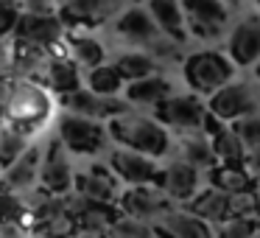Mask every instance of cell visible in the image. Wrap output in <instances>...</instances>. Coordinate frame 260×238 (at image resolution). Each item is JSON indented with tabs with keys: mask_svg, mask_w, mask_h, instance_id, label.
<instances>
[{
	"mask_svg": "<svg viewBox=\"0 0 260 238\" xmlns=\"http://www.w3.org/2000/svg\"><path fill=\"white\" fill-rule=\"evenodd\" d=\"M118 219H120L118 204L90 202L84 213L76 219V224H79V230H90V232H104V235H109V230H112V224Z\"/></svg>",
	"mask_w": 260,
	"mask_h": 238,
	"instance_id": "28",
	"label": "cell"
},
{
	"mask_svg": "<svg viewBox=\"0 0 260 238\" xmlns=\"http://www.w3.org/2000/svg\"><path fill=\"white\" fill-rule=\"evenodd\" d=\"M73 238H109V235H104V232H90V230H79Z\"/></svg>",
	"mask_w": 260,
	"mask_h": 238,
	"instance_id": "45",
	"label": "cell"
},
{
	"mask_svg": "<svg viewBox=\"0 0 260 238\" xmlns=\"http://www.w3.org/2000/svg\"><path fill=\"white\" fill-rule=\"evenodd\" d=\"M254 76H257V79H260V62L254 65Z\"/></svg>",
	"mask_w": 260,
	"mask_h": 238,
	"instance_id": "48",
	"label": "cell"
},
{
	"mask_svg": "<svg viewBox=\"0 0 260 238\" xmlns=\"http://www.w3.org/2000/svg\"><path fill=\"white\" fill-rule=\"evenodd\" d=\"M126 0H64L59 20L64 28H92L123 9Z\"/></svg>",
	"mask_w": 260,
	"mask_h": 238,
	"instance_id": "12",
	"label": "cell"
},
{
	"mask_svg": "<svg viewBox=\"0 0 260 238\" xmlns=\"http://www.w3.org/2000/svg\"><path fill=\"white\" fill-rule=\"evenodd\" d=\"M62 101V107L68 109V112L73 115H81V118H90V121H101V124H107V121L118 118V115L129 112L132 104L129 101H120L118 96H95L92 90H87V87H81V90L70 93V96L59 98Z\"/></svg>",
	"mask_w": 260,
	"mask_h": 238,
	"instance_id": "11",
	"label": "cell"
},
{
	"mask_svg": "<svg viewBox=\"0 0 260 238\" xmlns=\"http://www.w3.org/2000/svg\"><path fill=\"white\" fill-rule=\"evenodd\" d=\"M230 59L238 68H249V65L260 62V14H249L232 28L230 34Z\"/></svg>",
	"mask_w": 260,
	"mask_h": 238,
	"instance_id": "16",
	"label": "cell"
},
{
	"mask_svg": "<svg viewBox=\"0 0 260 238\" xmlns=\"http://www.w3.org/2000/svg\"><path fill=\"white\" fill-rule=\"evenodd\" d=\"M40 163H42V148L28 146V152L20 154L9 168L0 171V188H6L12 193H25L37 185L40 180Z\"/></svg>",
	"mask_w": 260,
	"mask_h": 238,
	"instance_id": "18",
	"label": "cell"
},
{
	"mask_svg": "<svg viewBox=\"0 0 260 238\" xmlns=\"http://www.w3.org/2000/svg\"><path fill=\"white\" fill-rule=\"evenodd\" d=\"M73 191L81 193L90 202H104V204H118V176L112 174L109 165H90L73 176Z\"/></svg>",
	"mask_w": 260,
	"mask_h": 238,
	"instance_id": "15",
	"label": "cell"
},
{
	"mask_svg": "<svg viewBox=\"0 0 260 238\" xmlns=\"http://www.w3.org/2000/svg\"><path fill=\"white\" fill-rule=\"evenodd\" d=\"M56 137L70 154H98L101 148H107L109 132L101 121H90L81 115L64 112L56 121Z\"/></svg>",
	"mask_w": 260,
	"mask_h": 238,
	"instance_id": "4",
	"label": "cell"
},
{
	"mask_svg": "<svg viewBox=\"0 0 260 238\" xmlns=\"http://www.w3.org/2000/svg\"><path fill=\"white\" fill-rule=\"evenodd\" d=\"M185 81L196 96H213L224 84H230L235 76V65L230 56L218 51H199L185 59Z\"/></svg>",
	"mask_w": 260,
	"mask_h": 238,
	"instance_id": "3",
	"label": "cell"
},
{
	"mask_svg": "<svg viewBox=\"0 0 260 238\" xmlns=\"http://www.w3.org/2000/svg\"><path fill=\"white\" fill-rule=\"evenodd\" d=\"M6 219H20L28 224V204H25L23 193H12L6 188H0V221Z\"/></svg>",
	"mask_w": 260,
	"mask_h": 238,
	"instance_id": "36",
	"label": "cell"
},
{
	"mask_svg": "<svg viewBox=\"0 0 260 238\" xmlns=\"http://www.w3.org/2000/svg\"><path fill=\"white\" fill-rule=\"evenodd\" d=\"M64 25L59 14H20L17 28H14L12 40L23 42V45L40 48L45 53H56L59 45L64 42Z\"/></svg>",
	"mask_w": 260,
	"mask_h": 238,
	"instance_id": "8",
	"label": "cell"
},
{
	"mask_svg": "<svg viewBox=\"0 0 260 238\" xmlns=\"http://www.w3.org/2000/svg\"><path fill=\"white\" fill-rule=\"evenodd\" d=\"M210 185H213L215 191L232 196V193L249 191V188L254 185V180L246 171V165H226L224 163V165H213V168H210Z\"/></svg>",
	"mask_w": 260,
	"mask_h": 238,
	"instance_id": "25",
	"label": "cell"
},
{
	"mask_svg": "<svg viewBox=\"0 0 260 238\" xmlns=\"http://www.w3.org/2000/svg\"><path fill=\"white\" fill-rule=\"evenodd\" d=\"M232 129H235L238 137L243 140L246 152L249 148H260V112H252V115H246V118L235 121Z\"/></svg>",
	"mask_w": 260,
	"mask_h": 238,
	"instance_id": "37",
	"label": "cell"
},
{
	"mask_svg": "<svg viewBox=\"0 0 260 238\" xmlns=\"http://www.w3.org/2000/svg\"><path fill=\"white\" fill-rule=\"evenodd\" d=\"M107 132L115 143H120L123 148L132 152L148 154V157H162L171 148V135L157 118H148V115H137V112H123L118 118L107 121Z\"/></svg>",
	"mask_w": 260,
	"mask_h": 238,
	"instance_id": "2",
	"label": "cell"
},
{
	"mask_svg": "<svg viewBox=\"0 0 260 238\" xmlns=\"http://www.w3.org/2000/svg\"><path fill=\"white\" fill-rule=\"evenodd\" d=\"M257 232H260V224H257Z\"/></svg>",
	"mask_w": 260,
	"mask_h": 238,
	"instance_id": "52",
	"label": "cell"
},
{
	"mask_svg": "<svg viewBox=\"0 0 260 238\" xmlns=\"http://www.w3.org/2000/svg\"><path fill=\"white\" fill-rule=\"evenodd\" d=\"M31 238H40V235H31Z\"/></svg>",
	"mask_w": 260,
	"mask_h": 238,
	"instance_id": "51",
	"label": "cell"
},
{
	"mask_svg": "<svg viewBox=\"0 0 260 238\" xmlns=\"http://www.w3.org/2000/svg\"><path fill=\"white\" fill-rule=\"evenodd\" d=\"M64 45H68V56L73 59L79 68L92 70V68H98V65H104V59H107V51H104V45L95 37L76 34V37H68Z\"/></svg>",
	"mask_w": 260,
	"mask_h": 238,
	"instance_id": "27",
	"label": "cell"
},
{
	"mask_svg": "<svg viewBox=\"0 0 260 238\" xmlns=\"http://www.w3.org/2000/svg\"><path fill=\"white\" fill-rule=\"evenodd\" d=\"M260 221L252 219H241V216H226L221 224H215L213 238H249L252 232H257Z\"/></svg>",
	"mask_w": 260,
	"mask_h": 238,
	"instance_id": "35",
	"label": "cell"
},
{
	"mask_svg": "<svg viewBox=\"0 0 260 238\" xmlns=\"http://www.w3.org/2000/svg\"><path fill=\"white\" fill-rule=\"evenodd\" d=\"M20 12L25 14H59L56 0H23L20 3Z\"/></svg>",
	"mask_w": 260,
	"mask_h": 238,
	"instance_id": "42",
	"label": "cell"
},
{
	"mask_svg": "<svg viewBox=\"0 0 260 238\" xmlns=\"http://www.w3.org/2000/svg\"><path fill=\"white\" fill-rule=\"evenodd\" d=\"M157 185L165 191V196L171 202H179L187 204L193 196H196V188H199V168L187 165L185 160H176V163L165 165L157 176Z\"/></svg>",
	"mask_w": 260,
	"mask_h": 238,
	"instance_id": "17",
	"label": "cell"
},
{
	"mask_svg": "<svg viewBox=\"0 0 260 238\" xmlns=\"http://www.w3.org/2000/svg\"><path fill=\"white\" fill-rule=\"evenodd\" d=\"M185 12L187 34L196 40H218L224 37V28L230 23V6L224 0H179Z\"/></svg>",
	"mask_w": 260,
	"mask_h": 238,
	"instance_id": "7",
	"label": "cell"
},
{
	"mask_svg": "<svg viewBox=\"0 0 260 238\" xmlns=\"http://www.w3.org/2000/svg\"><path fill=\"white\" fill-rule=\"evenodd\" d=\"M252 180H254V185H257V193H260V171H257V174H252Z\"/></svg>",
	"mask_w": 260,
	"mask_h": 238,
	"instance_id": "46",
	"label": "cell"
},
{
	"mask_svg": "<svg viewBox=\"0 0 260 238\" xmlns=\"http://www.w3.org/2000/svg\"><path fill=\"white\" fill-rule=\"evenodd\" d=\"M182 160L193 168L204 171V168H213L215 165V152L210 146V137L207 135H187L182 137Z\"/></svg>",
	"mask_w": 260,
	"mask_h": 238,
	"instance_id": "29",
	"label": "cell"
},
{
	"mask_svg": "<svg viewBox=\"0 0 260 238\" xmlns=\"http://www.w3.org/2000/svg\"><path fill=\"white\" fill-rule=\"evenodd\" d=\"M37 81L45 84L48 90H51V96L64 98V96H70V93L81 90V81L84 79H81V68L68 56V53H51L45 68L37 76Z\"/></svg>",
	"mask_w": 260,
	"mask_h": 238,
	"instance_id": "14",
	"label": "cell"
},
{
	"mask_svg": "<svg viewBox=\"0 0 260 238\" xmlns=\"http://www.w3.org/2000/svg\"><path fill=\"white\" fill-rule=\"evenodd\" d=\"M210 146H213V152H215V160H221V163H226V165H243V160H246V146H243V140L238 137V132L226 124L221 126L215 135H210Z\"/></svg>",
	"mask_w": 260,
	"mask_h": 238,
	"instance_id": "26",
	"label": "cell"
},
{
	"mask_svg": "<svg viewBox=\"0 0 260 238\" xmlns=\"http://www.w3.org/2000/svg\"><path fill=\"white\" fill-rule=\"evenodd\" d=\"M243 165H246L249 174H257V171H260V148H249V152H246V160H243Z\"/></svg>",
	"mask_w": 260,
	"mask_h": 238,
	"instance_id": "43",
	"label": "cell"
},
{
	"mask_svg": "<svg viewBox=\"0 0 260 238\" xmlns=\"http://www.w3.org/2000/svg\"><path fill=\"white\" fill-rule=\"evenodd\" d=\"M20 14H23L20 12V3H14V0H0V40H12Z\"/></svg>",
	"mask_w": 260,
	"mask_h": 238,
	"instance_id": "39",
	"label": "cell"
},
{
	"mask_svg": "<svg viewBox=\"0 0 260 238\" xmlns=\"http://www.w3.org/2000/svg\"><path fill=\"white\" fill-rule=\"evenodd\" d=\"M187 210L196 219H202L204 224H221L230 216V210H226V193L215 191V188H207V191L196 193L187 202Z\"/></svg>",
	"mask_w": 260,
	"mask_h": 238,
	"instance_id": "23",
	"label": "cell"
},
{
	"mask_svg": "<svg viewBox=\"0 0 260 238\" xmlns=\"http://www.w3.org/2000/svg\"><path fill=\"white\" fill-rule=\"evenodd\" d=\"M146 51L151 53L157 62H179V59H182V42L171 40V37H165V34H159L157 40L146 48Z\"/></svg>",
	"mask_w": 260,
	"mask_h": 238,
	"instance_id": "38",
	"label": "cell"
},
{
	"mask_svg": "<svg viewBox=\"0 0 260 238\" xmlns=\"http://www.w3.org/2000/svg\"><path fill=\"white\" fill-rule=\"evenodd\" d=\"M109 168L126 185H157L159 168L154 163V157L140 152H132V148H115L109 154Z\"/></svg>",
	"mask_w": 260,
	"mask_h": 238,
	"instance_id": "13",
	"label": "cell"
},
{
	"mask_svg": "<svg viewBox=\"0 0 260 238\" xmlns=\"http://www.w3.org/2000/svg\"><path fill=\"white\" fill-rule=\"evenodd\" d=\"M174 207L165 191L159 185H132L118 196V210L129 219L146 221V224H157L168 210Z\"/></svg>",
	"mask_w": 260,
	"mask_h": 238,
	"instance_id": "9",
	"label": "cell"
},
{
	"mask_svg": "<svg viewBox=\"0 0 260 238\" xmlns=\"http://www.w3.org/2000/svg\"><path fill=\"white\" fill-rule=\"evenodd\" d=\"M115 70L120 73V79L126 81V84H132V81H140V79H148V76L157 73L159 62L151 56L148 51H129V53H120L118 59H115Z\"/></svg>",
	"mask_w": 260,
	"mask_h": 238,
	"instance_id": "24",
	"label": "cell"
},
{
	"mask_svg": "<svg viewBox=\"0 0 260 238\" xmlns=\"http://www.w3.org/2000/svg\"><path fill=\"white\" fill-rule=\"evenodd\" d=\"M154 118L165 129L187 135H204V118H207V104H202L196 96H171L159 107H154Z\"/></svg>",
	"mask_w": 260,
	"mask_h": 238,
	"instance_id": "6",
	"label": "cell"
},
{
	"mask_svg": "<svg viewBox=\"0 0 260 238\" xmlns=\"http://www.w3.org/2000/svg\"><path fill=\"white\" fill-rule=\"evenodd\" d=\"M53 96L45 84H40L37 79H25V81H17L14 87V96L6 107V115H3V124L9 129L20 132V135L31 137L42 129V126L51 121L53 115Z\"/></svg>",
	"mask_w": 260,
	"mask_h": 238,
	"instance_id": "1",
	"label": "cell"
},
{
	"mask_svg": "<svg viewBox=\"0 0 260 238\" xmlns=\"http://www.w3.org/2000/svg\"><path fill=\"white\" fill-rule=\"evenodd\" d=\"M148 14L165 37H171L176 42L187 40V23L179 0H148Z\"/></svg>",
	"mask_w": 260,
	"mask_h": 238,
	"instance_id": "21",
	"label": "cell"
},
{
	"mask_svg": "<svg viewBox=\"0 0 260 238\" xmlns=\"http://www.w3.org/2000/svg\"><path fill=\"white\" fill-rule=\"evenodd\" d=\"M73 165H70V152L59 143V137H51L45 148H42V163H40V188L53 196H64L73 191Z\"/></svg>",
	"mask_w": 260,
	"mask_h": 238,
	"instance_id": "10",
	"label": "cell"
},
{
	"mask_svg": "<svg viewBox=\"0 0 260 238\" xmlns=\"http://www.w3.org/2000/svg\"><path fill=\"white\" fill-rule=\"evenodd\" d=\"M109 238H159V235L154 230V224H146V221L129 219V216L120 213V219L109 230Z\"/></svg>",
	"mask_w": 260,
	"mask_h": 238,
	"instance_id": "34",
	"label": "cell"
},
{
	"mask_svg": "<svg viewBox=\"0 0 260 238\" xmlns=\"http://www.w3.org/2000/svg\"><path fill=\"white\" fill-rule=\"evenodd\" d=\"M0 238H31V227L20 219L0 221Z\"/></svg>",
	"mask_w": 260,
	"mask_h": 238,
	"instance_id": "40",
	"label": "cell"
},
{
	"mask_svg": "<svg viewBox=\"0 0 260 238\" xmlns=\"http://www.w3.org/2000/svg\"><path fill=\"white\" fill-rule=\"evenodd\" d=\"M207 112L218 118L221 124H230V121L235 124L252 112H260V93L249 81H230L210 96Z\"/></svg>",
	"mask_w": 260,
	"mask_h": 238,
	"instance_id": "5",
	"label": "cell"
},
{
	"mask_svg": "<svg viewBox=\"0 0 260 238\" xmlns=\"http://www.w3.org/2000/svg\"><path fill=\"white\" fill-rule=\"evenodd\" d=\"M31 235H40V238H73L79 232V224H76L73 216L68 213H53L45 216V219H37L31 221Z\"/></svg>",
	"mask_w": 260,
	"mask_h": 238,
	"instance_id": "31",
	"label": "cell"
},
{
	"mask_svg": "<svg viewBox=\"0 0 260 238\" xmlns=\"http://www.w3.org/2000/svg\"><path fill=\"white\" fill-rule=\"evenodd\" d=\"M115 31H118L126 42H132V45H137V48H148L159 34H162V31L157 28V23L151 20L148 9H140V6L126 9L118 17V23H115Z\"/></svg>",
	"mask_w": 260,
	"mask_h": 238,
	"instance_id": "19",
	"label": "cell"
},
{
	"mask_svg": "<svg viewBox=\"0 0 260 238\" xmlns=\"http://www.w3.org/2000/svg\"><path fill=\"white\" fill-rule=\"evenodd\" d=\"M226 210H230V216L260 221V193L252 191V188L241 193H232V196H226Z\"/></svg>",
	"mask_w": 260,
	"mask_h": 238,
	"instance_id": "33",
	"label": "cell"
},
{
	"mask_svg": "<svg viewBox=\"0 0 260 238\" xmlns=\"http://www.w3.org/2000/svg\"><path fill=\"white\" fill-rule=\"evenodd\" d=\"M84 81H87V90H92L95 96H109V98L118 96L126 84V81L120 79V73L115 70V65H107V62L92 68V70H87Z\"/></svg>",
	"mask_w": 260,
	"mask_h": 238,
	"instance_id": "30",
	"label": "cell"
},
{
	"mask_svg": "<svg viewBox=\"0 0 260 238\" xmlns=\"http://www.w3.org/2000/svg\"><path fill=\"white\" fill-rule=\"evenodd\" d=\"M249 238H260V232H252V235H249Z\"/></svg>",
	"mask_w": 260,
	"mask_h": 238,
	"instance_id": "49",
	"label": "cell"
},
{
	"mask_svg": "<svg viewBox=\"0 0 260 238\" xmlns=\"http://www.w3.org/2000/svg\"><path fill=\"white\" fill-rule=\"evenodd\" d=\"M226 6H238V3H241V0H224Z\"/></svg>",
	"mask_w": 260,
	"mask_h": 238,
	"instance_id": "47",
	"label": "cell"
},
{
	"mask_svg": "<svg viewBox=\"0 0 260 238\" xmlns=\"http://www.w3.org/2000/svg\"><path fill=\"white\" fill-rule=\"evenodd\" d=\"M14 87H17V79H14L12 73H3V70H0V118L6 115V107L14 96Z\"/></svg>",
	"mask_w": 260,
	"mask_h": 238,
	"instance_id": "41",
	"label": "cell"
},
{
	"mask_svg": "<svg viewBox=\"0 0 260 238\" xmlns=\"http://www.w3.org/2000/svg\"><path fill=\"white\" fill-rule=\"evenodd\" d=\"M25 152H28V137L14 132V129H9V126H3V129H0V171L9 168V165Z\"/></svg>",
	"mask_w": 260,
	"mask_h": 238,
	"instance_id": "32",
	"label": "cell"
},
{
	"mask_svg": "<svg viewBox=\"0 0 260 238\" xmlns=\"http://www.w3.org/2000/svg\"><path fill=\"white\" fill-rule=\"evenodd\" d=\"M254 3H257V6H260V0H254Z\"/></svg>",
	"mask_w": 260,
	"mask_h": 238,
	"instance_id": "50",
	"label": "cell"
},
{
	"mask_svg": "<svg viewBox=\"0 0 260 238\" xmlns=\"http://www.w3.org/2000/svg\"><path fill=\"white\" fill-rule=\"evenodd\" d=\"M154 230H157L159 238H213L210 224L196 219L190 210H179V207H171L154 224Z\"/></svg>",
	"mask_w": 260,
	"mask_h": 238,
	"instance_id": "20",
	"label": "cell"
},
{
	"mask_svg": "<svg viewBox=\"0 0 260 238\" xmlns=\"http://www.w3.org/2000/svg\"><path fill=\"white\" fill-rule=\"evenodd\" d=\"M174 96V87L165 76H148V79L132 81L126 84V101L135 104V107H159L162 101Z\"/></svg>",
	"mask_w": 260,
	"mask_h": 238,
	"instance_id": "22",
	"label": "cell"
},
{
	"mask_svg": "<svg viewBox=\"0 0 260 238\" xmlns=\"http://www.w3.org/2000/svg\"><path fill=\"white\" fill-rule=\"evenodd\" d=\"M9 62H12V42L0 40V70L6 68Z\"/></svg>",
	"mask_w": 260,
	"mask_h": 238,
	"instance_id": "44",
	"label": "cell"
}]
</instances>
